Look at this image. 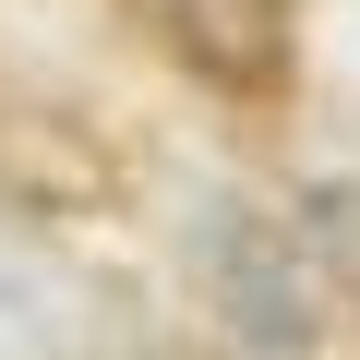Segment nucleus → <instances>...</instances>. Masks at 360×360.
Masks as SVG:
<instances>
[{"label": "nucleus", "mask_w": 360, "mask_h": 360, "mask_svg": "<svg viewBox=\"0 0 360 360\" xmlns=\"http://www.w3.org/2000/svg\"><path fill=\"white\" fill-rule=\"evenodd\" d=\"M180 264H193V300L217 312V336H229L240 360H312V348L336 336L324 300H312V276H300L288 217L252 205V193H205L193 229H180Z\"/></svg>", "instance_id": "1"}, {"label": "nucleus", "mask_w": 360, "mask_h": 360, "mask_svg": "<svg viewBox=\"0 0 360 360\" xmlns=\"http://www.w3.org/2000/svg\"><path fill=\"white\" fill-rule=\"evenodd\" d=\"M0 360H205V348L180 336V312H156V288L0 240Z\"/></svg>", "instance_id": "2"}, {"label": "nucleus", "mask_w": 360, "mask_h": 360, "mask_svg": "<svg viewBox=\"0 0 360 360\" xmlns=\"http://www.w3.org/2000/svg\"><path fill=\"white\" fill-rule=\"evenodd\" d=\"M156 37L217 96H288V72H300V13L288 0H156Z\"/></svg>", "instance_id": "3"}, {"label": "nucleus", "mask_w": 360, "mask_h": 360, "mask_svg": "<svg viewBox=\"0 0 360 360\" xmlns=\"http://www.w3.org/2000/svg\"><path fill=\"white\" fill-rule=\"evenodd\" d=\"M288 240H300V276H312L324 324H348V336H360V168H324V180H300Z\"/></svg>", "instance_id": "4"}]
</instances>
